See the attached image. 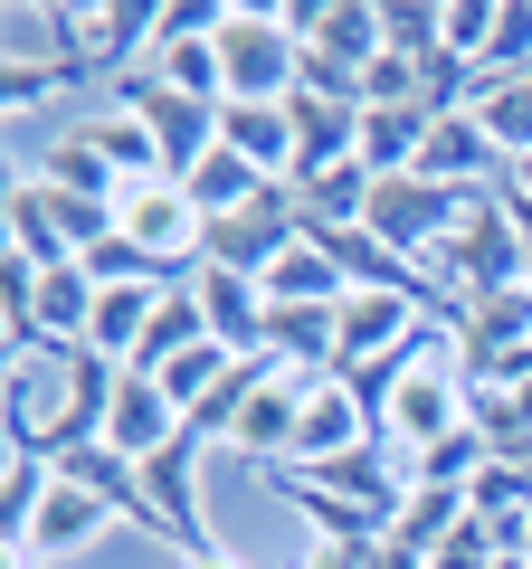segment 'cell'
<instances>
[{
  "instance_id": "obj_27",
  "label": "cell",
  "mask_w": 532,
  "mask_h": 569,
  "mask_svg": "<svg viewBox=\"0 0 532 569\" xmlns=\"http://www.w3.org/2000/svg\"><path fill=\"white\" fill-rule=\"evenodd\" d=\"M48 485H58V466H48V456H20V447H10V466H0V531H10V560L29 550V522H39Z\"/></svg>"
},
{
  "instance_id": "obj_26",
  "label": "cell",
  "mask_w": 532,
  "mask_h": 569,
  "mask_svg": "<svg viewBox=\"0 0 532 569\" xmlns=\"http://www.w3.org/2000/svg\"><path fill=\"white\" fill-rule=\"evenodd\" d=\"M475 123H485V142H494V162H532V77H504V86H475V104H466Z\"/></svg>"
},
{
  "instance_id": "obj_18",
  "label": "cell",
  "mask_w": 532,
  "mask_h": 569,
  "mask_svg": "<svg viewBox=\"0 0 532 569\" xmlns=\"http://www.w3.org/2000/svg\"><path fill=\"white\" fill-rule=\"evenodd\" d=\"M485 162H494V142L475 114H437V133L418 142V181H437V190H475Z\"/></svg>"
},
{
  "instance_id": "obj_35",
  "label": "cell",
  "mask_w": 532,
  "mask_h": 569,
  "mask_svg": "<svg viewBox=\"0 0 532 569\" xmlns=\"http://www.w3.org/2000/svg\"><path fill=\"white\" fill-rule=\"evenodd\" d=\"M513 190H532V162H513Z\"/></svg>"
},
{
  "instance_id": "obj_31",
  "label": "cell",
  "mask_w": 532,
  "mask_h": 569,
  "mask_svg": "<svg viewBox=\"0 0 532 569\" xmlns=\"http://www.w3.org/2000/svg\"><path fill=\"white\" fill-rule=\"evenodd\" d=\"M58 67L48 58H0V104H10V114H20V104H39V96H58Z\"/></svg>"
},
{
  "instance_id": "obj_30",
  "label": "cell",
  "mask_w": 532,
  "mask_h": 569,
  "mask_svg": "<svg viewBox=\"0 0 532 569\" xmlns=\"http://www.w3.org/2000/svg\"><path fill=\"white\" fill-rule=\"evenodd\" d=\"M390 48L428 67L437 48H447V10H437V0H390Z\"/></svg>"
},
{
  "instance_id": "obj_9",
  "label": "cell",
  "mask_w": 532,
  "mask_h": 569,
  "mask_svg": "<svg viewBox=\"0 0 532 569\" xmlns=\"http://www.w3.org/2000/svg\"><path fill=\"white\" fill-rule=\"evenodd\" d=\"M144 493H152V522H162L171 550H190V560L219 550V541H209V522H200V437H171V447L144 466Z\"/></svg>"
},
{
  "instance_id": "obj_5",
  "label": "cell",
  "mask_w": 532,
  "mask_h": 569,
  "mask_svg": "<svg viewBox=\"0 0 532 569\" xmlns=\"http://www.w3.org/2000/svg\"><path fill=\"white\" fill-rule=\"evenodd\" d=\"M286 10H295L305 58H324V67H352L362 77L371 58H390V10L381 0H286Z\"/></svg>"
},
{
  "instance_id": "obj_10",
  "label": "cell",
  "mask_w": 532,
  "mask_h": 569,
  "mask_svg": "<svg viewBox=\"0 0 532 569\" xmlns=\"http://www.w3.org/2000/svg\"><path fill=\"white\" fill-rule=\"evenodd\" d=\"M200 323H209V342H228L238 361H257L266 351V323H276V305H266V284L257 276H219V266H200Z\"/></svg>"
},
{
  "instance_id": "obj_29",
  "label": "cell",
  "mask_w": 532,
  "mask_h": 569,
  "mask_svg": "<svg viewBox=\"0 0 532 569\" xmlns=\"http://www.w3.org/2000/svg\"><path fill=\"white\" fill-rule=\"evenodd\" d=\"M228 361H238V351H228V342H200V351H181V361H171V370H144V380H162V399H171V408H181V418H190V408H200L209 389L228 380Z\"/></svg>"
},
{
  "instance_id": "obj_14",
  "label": "cell",
  "mask_w": 532,
  "mask_h": 569,
  "mask_svg": "<svg viewBox=\"0 0 532 569\" xmlns=\"http://www.w3.org/2000/svg\"><path fill=\"white\" fill-rule=\"evenodd\" d=\"M10 257H29L39 276L77 266V238H67V219H58V190H48L39 171H20V181H10Z\"/></svg>"
},
{
  "instance_id": "obj_22",
  "label": "cell",
  "mask_w": 532,
  "mask_h": 569,
  "mask_svg": "<svg viewBox=\"0 0 532 569\" xmlns=\"http://www.w3.org/2000/svg\"><path fill=\"white\" fill-rule=\"evenodd\" d=\"M437 133L428 104H390V114H362V171L371 181H400V171H418V142Z\"/></svg>"
},
{
  "instance_id": "obj_17",
  "label": "cell",
  "mask_w": 532,
  "mask_h": 569,
  "mask_svg": "<svg viewBox=\"0 0 532 569\" xmlns=\"http://www.w3.org/2000/svg\"><path fill=\"white\" fill-rule=\"evenodd\" d=\"M162 0H96V67L105 77H134V58L162 48Z\"/></svg>"
},
{
  "instance_id": "obj_33",
  "label": "cell",
  "mask_w": 532,
  "mask_h": 569,
  "mask_svg": "<svg viewBox=\"0 0 532 569\" xmlns=\"http://www.w3.org/2000/svg\"><path fill=\"white\" fill-rule=\"evenodd\" d=\"M305 569H371V550H324V541H314Z\"/></svg>"
},
{
  "instance_id": "obj_8",
  "label": "cell",
  "mask_w": 532,
  "mask_h": 569,
  "mask_svg": "<svg viewBox=\"0 0 532 569\" xmlns=\"http://www.w3.org/2000/svg\"><path fill=\"white\" fill-rule=\"evenodd\" d=\"M371 437H381V427H371L362 389H352L343 370H324V380H305V427H295V456H286V466H333V456L371 447Z\"/></svg>"
},
{
  "instance_id": "obj_2",
  "label": "cell",
  "mask_w": 532,
  "mask_h": 569,
  "mask_svg": "<svg viewBox=\"0 0 532 569\" xmlns=\"http://www.w3.org/2000/svg\"><path fill=\"white\" fill-rule=\"evenodd\" d=\"M466 200L475 190H437V181H418V171H400V181H371V209H362V228L390 247V257H428V247H447L456 228H466Z\"/></svg>"
},
{
  "instance_id": "obj_13",
  "label": "cell",
  "mask_w": 532,
  "mask_h": 569,
  "mask_svg": "<svg viewBox=\"0 0 532 569\" xmlns=\"http://www.w3.org/2000/svg\"><path fill=\"white\" fill-rule=\"evenodd\" d=\"M276 493L305 512V531H314L324 550H381V541H390L381 512H362V503H343V493H324L314 475H295V466H276Z\"/></svg>"
},
{
  "instance_id": "obj_34",
  "label": "cell",
  "mask_w": 532,
  "mask_h": 569,
  "mask_svg": "<svg viewBox=\"0 0 532 569\" xmlns=\"http://www.w3.org/2000/svg\"><path fill=\"white\" fill-rule=\"evenodd\" d=\"M190 569H247V560H228V550H200V560H190Z\"/></svg>"
},
{
  "instance_id": "obj_15",
  "label": "cell",
  "mask_w": 532,
  "mask_h": 569,
  "mask_svg": "<svg viewBox=\"0 0 532 569\" xmlns=\"http://www.w3.org/2000/svg\"><path fill=\"white\" fill-rule=\"evenodd\" d=\"M295 427H305V380H295V370H276V380L238 408L228 447H238V456H266V466H286V456H295Z\"/></svg>"
},
{
  "instance_id": "obj_24",
  "label": "cell",
  "mask_w": 532,
  "mask_h": 569,
  "mask_svg": "<svg viewBox=\"0 0 532 569\" xmlns=\"http://www.w3.org/2000/svg\"><path fill=\"white\" fill-rule=\"evenodd\" d=\"M39 181H48V190H67V200H105V209H124V181L105 171V152H96L86 133H48Z\"/></svg>"
},
{
  "instance_id": "obj_16",
  "label": "cell",
  "mask_w": 532,
  "mask_h": 569,
  "mask_svg": "<svg viewBox=\"0 0 532 569\" xmlns=\"http://www.w3.org/2000/svg\"><path fill=\"white\" fill-rule=\"evenodd\" d=\"M219 142L247 152L266 181H295V114L286 104H219Z\"/></svg>"
},
{
  "instance_id": "obj_12",
  "label": "cell",
  "mask_w": 532,
  "mask_h": 569,
  "mask_svg": "<svg viewBox=\"0 0 532 569\" xmlns=\"http://www.w3.org/2000/svg\"><path fill=\"white\" fill-rule=\"evenodd\" d=\"M181 437V408L162 399V380H144V370H124V399H115V418H105V447L124 456V466H152V456Z\"/></svg>"
},
{
  "instance_id": "obj_21",
  "label": "cell",
  "mask_w": 532,
  "mask_h": 569,
  "mask_svg": "<svg viewBox=\"0 0 532 569\" xmlns=\"http://www.w3.org/2000/svg\"><path fill=\"white\" fill-rule=\"evenodd\" d=\"M77 133H86V142H96V152H105V171H115L124 190H152V181H171L162 142H152V133H144V123H134V114H86Z\"/></svg>"
},
{
  "instance_id": "obj_23",
  "label": "cell",
  "mask_w": 532,
  "mask_h": 569,
  "mask_svg": "<svg viewBox=\"0 0 532 569\" xmlns=\"http://www.w3.org/2000/svg\"><path fill=\"white\" fill-rule=\"evenodd\" d=\"M456 531H466V493H447V485H410V493H400V512H390V541L418 550V560H437Z\"/></svg>"
},
{
  "instance_id": "obj_32",
  "label": "cell",
  "mask_w": 532,
  "mask_h": 569,
  "mask_svg": "<svg viewBox=\"0 0 532 569\" xmlns=\"http://www.w3.org/2000/svg\"><path fill=\"white\" fill-rule=\"evenodd\" d=\"M494 200L513 209V238H523V266H532V190H513V181H504V190H494Z\"/></svg>"
},
{
  "instance_id": "obj_11",
  "label": "cell",
  "mask_w": 532,
  "mask_h": 569,
  "mask_svg": "<svg viewBox=\"0 0 532 569\" xmlns=\"http://www.w3.org/2000/svg\"><path fill=\"white\" fill-rule=\"evenodd\" d=\"M105 522H115V512H105L86 485H67V475H58V485H48V503H39V522H29V550H20L10 569H58V560H77Z\"/></svg>"
},
{
  "instance_id": "obj_4",
  "label": "cell",
  "mask_w": 532,
  "mask_h": 569,
  "mask_svg": "<svg viewBox=\"0 0 532 569\" xmlns=\"http://www.w3.org/2000/svg\"><path fill=\"white\" fill-rule=\"evenodd\" d=\"M295 238H305V228H295V190L276 181L266 200H247V209H228V219L200 228V266H219V276H266Z\"/></svg>"
},
{
  "instance_id": "obj_3",
  "label": "cell",
  "mask_w": 532,
  "mask_h": 569,
  "mask_svg": "<svg viewBox=\"0 0 532 569\" xmlns=\"http://www.w3.org/2000/svg\"><path fill=\"white\" fill-rule=\"evenodd\" d=\"M115 114H134L152 142H162V162H171V181H181L200 152H219V104H190V96H171L152 67H134V77H115Z\"/></svg>"
},
{
  "instance_id": "obj_19",
  "label": "cell",
  "mask_w": 532,
  "mask_h": 569,
  "mask_svg": "<svg viewBox=\"0 0 532 569\" xmlns=\"http://www.w3.org/2000/svg\"><path fill=\"white\" fill-rule=\"evenodd\" d=\"M86 332H96V276H86V266L39 276V342L67 361V351H86Z\"/></svg>"
},
{
  "instance_id": "obj_28",
  "label": "cell",
  "mask_w": 532,
  "mask_h": 569,
  "mask_svg": "<svg viewBox=\"0 0 532 569\" xmlns=\"http://www.w3.org/2000/svg\"><path fill=\"white\" fill-rule=\"evenodd\" d=\"M209 342V323H200V295H162V313H152V332H144V351H134V370H171L181 351H200Z\"/></svg>"
},
{
  "instance_id": "obj_7",
  "label": "cell",
  "mask_w": 532,
  "mask_h": 569,
  "mask_svg": "<svg viewBox=\"0 0 532 569\" xmlns=\"http://www.w3.org/2000/svg\"><path fill=\"white\" fill-rule=\"evenodd\" d=\"M200 209H190L181 181H152V190H124V238L144 247V257L181 266V276H200Z\"/></svg>"
},
{
  "instance_id": "obj_25",
  "label": "cell",
  "mask_w": 532,
  "mask_h": 569,
  "mask_svg": "<svg viewBox=\"0 0 532 569\" xmlns=\"http://www.w3.org/2000/svg\"><path fill=\"white\" fill-rule=\"evenodd\" d=\"M257 284H266V305H343V295H352V284H343V266H333L314 238H295V247H286L276 266H266Z\"/></svg>"
},
{
  "instance_id": "obj_20",
  "label": "cell",
  "mask_w": 532,
  "mask_h": 569,
  "mask_svg": "<svg viewBox=\"0 0 532 569\" xmlns=\"http://www.w3.org/2000/svg\"><path fill=\"white\" fill-rule=\"evenodd\" d=\"M181 190H190V209H200V219H228V209L266 200L276 181H266V171L247 162V152H228V142H219V152H200V162L181 171Z\"/></svg>"
},
{
  "instance_id": "obj_1",
  "label": "cell",
  "mask_w": 532,
  "mask_h": 569,
  "mask_svg": "<svg viewBox=\"0 0 532 569\" xmlns=\"http://www.w3.org/2000/svg\"><path fill=\"white\" fill-rule=\"evenodd\" d=\"M523 284H532V266H523V238H513V209L475 190L466 228L447 238V295H456V313L485 305V295H523ZM456 313H447V323H456Z\"/></svg>"
},
{
  "instance_id": "obj_6",
  "label": "cell",
  "mask_w": 532,
  "mask_h": 569,
  "mask_svg": "<svg viewBox=\"0 0 532 569\" xmlns=\"http://www.w3.org/2000/svg\"><path fill=\"white\" fill-rule=\"evenodd\" d=\"M466 427V380H456V361H410V380L390 389V418H381V437H400V447H437V437H456Z\"/></svg>"
}]
</instances>
